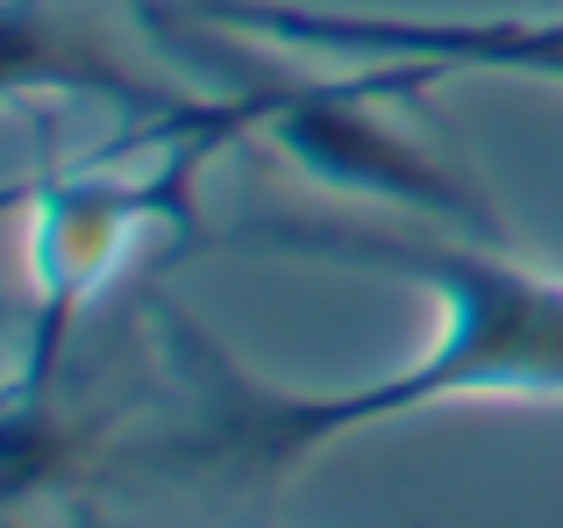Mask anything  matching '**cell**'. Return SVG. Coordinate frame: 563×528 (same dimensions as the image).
<instances>
[{"mask_svg": "<svg viewBox=\"0 0 563 528\" xmlns=\"http://www.w3.org/2000/svg\"><path fill=\"white\" fill-rule=\"evenodd\" d=\"M229 251L350 264V272L407 278L435 300V336L399 372L350 393H278L250 378L221 343L179 329L172 358L186 372L192 429L165 458L207 464L221 479H278L335 436L421 415L478 393H563V278L521 264L499 237L421 222V215H250L221 229Z\"/></svg>", "mask_w": 563, "mask_h": 528, "instance_id": "cell-1", "label": "cell"}, {"mask_svg": "<svg viewBox=\"0 0 563 528\" xmlns=\"http://www.w3.org/2000/svg\"><path fill=\"white\" fill-rule=\"evenodd\" d=\"M192 22L286 57H335L357 72H399L428 86L450 72L563 86V14H372L307 0H179Z\"/></svg>", "mask_w": 563, "mask_h": 528, "instance_id": "cell-2", "label": "cell"}]
</instances>
